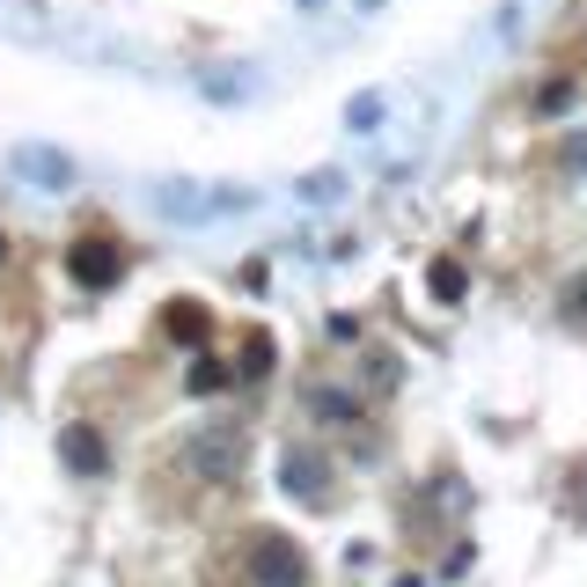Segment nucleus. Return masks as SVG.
<instances>
[{
	"instance_id": "1",
	"label": "nucleus",
	"mask_w": 587,
	"mask_h": 587,
	"mask_svg": "<svg viewBox=\"0 0 587 587\" xmlns=\"http://www.w3.org/2000/svg\"><path fill=\"white\" fill-rule=\"evenodd\" d=\"M118 272H125V257H118V243H111V235H96V228H89V235L73 243V279H81V287H111Z\"/></svg>"
},
{
	"instance_id": "2",
	"label": "nucleus",
	"mask_w": 587,
	"mask_h": 587,
	"mask_svg": "<svg viewBox=\"0 0 587 587\" xmlns=\"http://www.w3.org/2000/svg\"><path fill=\"white\" fill-rule=\"evenodd\" d=\"M15 170L30 176V184H45V192H59V184H73V162L59 154V147H15Z\"/></svg>"
},
{
	"instance_id": "3",
	"label": "nucleus",
	"mask_w": 587,
	"mask_h": 587,
	"mask_svg": "<svg viewBox=\"0 0 587 587\" xmlns=\"http://www.w3.org/2000/svg\"><path fill=\"white\" fill-rule=\"evenodd\" d=\"M59 448H67L73 470H103V440L89 434V426H67V440H59Z\"/></svg>"
},
{
	"instance_id": "4",
	"label": "nucleus",
	"mask_w": 587,
	"mask_h": 587,
	"mask_svg": "<svg viewBox=\"0 0 587 587\" xmlns=\"http://www.w3.org/2000/svg\"><path fill=\"white\" fill-rule=\"evenodd\" d=\"M375 111H382V96H353V111H345V125H375Z\"/></svg>"
},
{
	"instance_id": "5",
	"label": "nucleus",
	"mask_w": 587,
	"mask_h": 587,
	"mask_svg": "<svg viewBox=\"0 0 587 587\" xmlns=\"http://www.w3.org/2000/svg\"><path fill=\"white\" fill-rule=\"evenodd\" d=\"M456 287H463V272H456V265H440V272H434V294H440V301H456Z\"/></svg>"
}]
</instances>
